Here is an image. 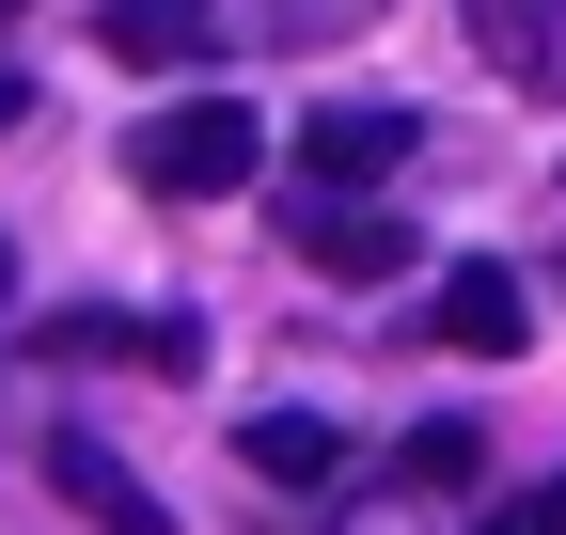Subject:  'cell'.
<instances>
[{
  "mask_svg": "<svg viewBox=\"0 0 566 535\" xmlns=\"http://www.w3.org/2000/svg\"><path fill=\"white\" fill-rule=\"evenodd\" d=\"M126 174L158 189V206H237V189L268 174V126H252L237 95H174V111L126 143Z\"/></svg>",
  "mask_w": 566,
  "mask_h": 535,
  "instance_id": "cell-1",
  "label": "cell"
},
{
  "mask_svg": "<svg viewBox=\"0 0 566 535\" xmlns=\"http://www.w3.org/2000/svg\"><path fill=\"white\" fill-rule=\"evenodd\" d=\"M300 268H315V284H394V268H409V221L363 206V189H300Z\"/></svg>",
  "mask_w": 566,
  "mask_h": 535,
  "instance_id": "cell-2",
  "label": "cell"
},
{
  "mask_svg": "<svg viewBox=\"0 0 566 535\" xmlns=\"http://www.w3.org/2000/svg\"><path fill=\"white\" fill-rule=\"evenodd\" d=\"M378 174H409V111L394 95H346V111L300 126V189H378Z\"/></svg>",
  "mask_w": 566,
  "mask_h": 535,
  "instance_id": "cell-3",
  "label": "cell"
},
{
  "mask_svg": "<svg viewBox=\"0 0 566 535\" xmlns=\"http://www.w3.org/2000/svg\"><path fill=\"white\" fill-rule=\"evenodd\" d=\"M48 489H63V504H80L95 535H174V504H158V489H142V473H126V457H111L95 426H48Z\"/></svg>",
  "mask_w": 566,
  "mask_h": 535,
  "instance_id": "cell-4",
  "label": "cell"
},
{
  "mask_svg": "<svg viewBox=\"0 0 566 535\" xmlns=\"http://www.w3.org/2000/svg\"><path fill=\"white\" fill-rule=\"evenodd\" d=\"M32 347H48V363H174V378H189L205 331H189V315H48Z\"/></svg>",
  "mask_w": 566,
  "mask_h": 535,
  "instance_id": "cell-5",
  "label": "cell"
},
{
  "mask_svg": "<svg viewBox=\"0 0 566 535\" xmlns=\"http://www.w3.org/2000/svg\"><path fill=\"white\" fill-rule=\"evenodd\" d=\"M520 331H535L520 268H441V347H472V363H520Z\"/></svg>",
  "mask_w": 566,
  "mask_h": 535,
  "instance_id": "cell-6",
  "label": "cell"
},
{
  "mask_svg": "<svg viewBox=\"0 0 566 535\" xmlns=\"http://www.w3.org/2000/svg\"><path fill=\"white\" fill-rule=\"evenodd\" d=\"M237 17L221 0H111V63H205Z\"/></svg>",
  "mask_w": 566,
  "mask_h": 535,
  "instance_id": "cell-7",
  "label": "cell"
},
{
  "mask_svg": "<svg viewBox=\"0 0 566 535\" xmlns=\"http://www.w3.org/2000/svg\"><path fill=\"white\" fill-rule=\"evenodd\" d=\"M237 457H252L268 489H331V473H346V426H315V410H252Z\"/></svg>",
  "mask_w": 566,
  "mask_h": 535,
  "instance_id": "cell-8",
  "label": "cell"
},
{
  "mask_svg": "<svg viewBox=\"0 0 566 535\" xmlns=\"http://www.w3.org/2000/svg\"><path fill=\"white\" fill-rule=\"evenodd\" d=\"M363 17H378V0H252L268 48H331V32H363Z\"/></svg>",
  "mask_w": 566,
  "mask_h": 535,
  "instance_id": "cell-9",
  "label": "cell"
},
{
  "mask_svg": "<svg viewBox=\"0 0 566 535\" xmlns=\"http://www.w3.org/2000/svg\"><path fill=\"white\" fill-rule=\"evenodd\" d=\"M394 489H472V426H409V457H394Z\"/></svg>",
  "mask_w": 566,
  "mask_h": 535,
  "instance_id": "cell-10",
  "label": "cell"
},
{
  "mask_svg": "<svg viewBox=\"0 0 566 535\" xmlns=\"http://www.w3.org/2000/svg\"><path fill=\"white\" fill-rule=\"evenodd\" d=\"M488 535H566V473H551V489H535L520 520H488Z\"/></svg>",
  "mask_w": 566,
  "mask_h": 535,
  "instance_id": "cell-11",
  "label": "cell"
},
{
  "mask_svg": "<svg viewBox=\"0 0 566 535\" xmlns=\"http://www.w3.org/2000/svg\"><path fill=\"white\" fill-rule=\"evenodd\" d=\"M17 126H32V95H17V80H0V143H17Z\"/></svg>",
  "mask_w": 566,
  "mask_h": 535,
  "instance_id": "cell-12",
  "label": "cell"
},
{
  "mask_svg": "<svg viewBox=\"0 0 566 535\" xmlns=\"http://www.w3.org/2000/svg\"><path fill=\"white\" fill-rule=\"evenodd\" d=\"M0 300H17V252H0Z\"/></svg>",
  "mask_w": 566,
  "mask_h": 535,
  "instance_id": "cell-13",
  "label": "cell"
}]
</instances>
